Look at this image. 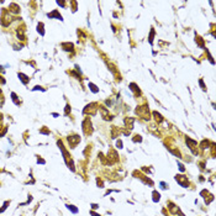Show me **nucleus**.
I'll list each match as a JSON object with an SVG mask.
<instances>
[{
	"mask_svg": "<svg viewBox=\"0 0 216 216\" xmlns=\"http://www.w3.org/2000/svg\"><path fill=\"white\" fill-rule=\"evenodd\" d=\"M98 109H99V107H98V104H96V102H91V104H89V105L85 106V109H84L83 113H84L85 115H88V114H89V115H95L96 111H98Z\"/></svg>",
	"mask_w": 216,
	"mask_h": 216,
	"instance_id": "f257e3e1",
	"label": "nucleus"
},
{
	"mask_svg": "<svg viewBox=\"0 0 216 216\" xmlns=\"http://www.w3.org/2000/svg\"><path fill=\"white\" fill-rule=\"evenodd\" d=\"M136 113L140 116H142L143 119H146V120L150 119V110H148L147 106H138L137 109H136Z\"/></svg>",
	"mask_w": 216,
	"mask_h": 216,
	"instance_id": "f03ea898",
	"label": "nucleus"
},
{
	"mask_svg": "<svg viewBox=\"0 0 216 216\" xmlns=\"http://www.w3.org/2000/svg\"><path fill=\"white\" fill-rule=\"evenodd\" d=\"M82 126H83V131H84V133L85 135H91L93 133V127H91V122H90V120L86 117L84 121H83V124H82Z\"/></svg>",
	"mask_w": 216,
	"mask_h": 216,
	"instance_id": "7ed1b4c3",
	"label": "nucleus"
},
{
	"mask_svg": "<svg viewBox=\"0 0 216 216\" xmlns=\"http://www.w3.org/2000/svg\"><path fill=\"white\" fill-rule=\"evenodd\" d=\"M175 180H177L183 188H186V186L189 185V180H188V178L184 177V175H180V174L175 175Z\"/></svg>",
	"mask_w": 216,
	"mask_h": 216,
	"instance_id": "20e7f679",
	"label": "nucleus"
},
{
	"mask_svg": "<svg viewBox=\"0 0 216 216\" xmlns=\"http://www.w3.org/2000/svg\"><path fill=\"white\" fill-rule=\"evenodd\" d=\"M68 142H69V145L72 146V147H75L79 142H80V137L78 136V135H73V136H69L68 137Z\"/></svg>",
	"mask_w": 216,
	"mask_h": 216,
	"instance_id": "39448f33",
	"label": "nucleus"
},
{
	"mask_svg": "<svg viewBox=\"0 0 216 216\" xmlns=\"http://www.w3.org/2000/svg\"><path fill=\"white\" fill-rule=\"evenodd\" d=\"M186 143L189 145L190 151H191L194 154H198V151L195 150V147H198V142H196V141H194V140H191V138H186Z\"/></svg>",
	"mask_w": 216,
	"mask_h": 216,
	"instance_id": "423d86ee",
	"label": "nucleus"
},
{
	"mask_svg": "<svg viewBox=\"0 0 216 216\" xmlns=\"http://www.w3.org/2000/svg\"><path fill=\"white\" fill-rule=\"evenodd\" d=\"M99 107H100V106H99ZM100 113H101V115H102V117H104L105 120H109V121H110V120H113V116L109 114V111H107L104 106H101V107H100Z\"/></svg>",
	"mask_w": 216,
	"mask_h": 216,
	"instance_id": "0eeeda50",
	"label": "nucleus"
},
{
	"mask_svg": "<svg viewBox=\"0 0 216 216\" xmlns=\"http://www.w3.org/2000/svg\"><path fill=\"white\" fill-rule=\"evenodd\" d=\"M107 161H109V164H113L114 162L117 161V154L115 151H111L109 154H107Z\"/></svg>",
	"mask_w": 216,
	"mask_h": 216,
	"instance_id": "6e6552de",
	"label": "nucleus"
},
{
	"mask_svg": "<svg viewBox=\"0 0 216 216\" xmlns=\"http://www.w3.org/2000/svg\"><path fill=\"white\" fill-rule=\"evenodd\" d=\"M133 122H135V119H133V117H126V119H125V125H126V127L130 129V130L133 129Z\"/></svg>",
	"mask_w": 216,
	"mask_h": 216,
	"instance_id": "1a4fd4ad",
	"label": "nucleus"
},
{
	"mask_svg": "<svg viewBox=\"0 0 216 216\" xmlns=\"http://www.w3.org/2000/svg\"><path fill=\"white\" fill-rule=\"evenodd\" d=\"M9 10H10L11 13H14V14H19V13H20V8H19V5H17V4H15V3L10 4Z\"/></svg>",
	"mask_w": 216,
	"mask_h": 216,
	"instance_id": "9d476101",
	"label": "nucleus"
},
{
	"mask_svg": "<svg viewBox=\"0 0 216 216\" xmlns=\"http://www.w3.org/2000/svg\"><path fill=\"white\" fill-rule=\"evenodd\" d=\"M48 17H50V19L56 17V19H58V20H63V19H62V15L58 13V10H53L52 13H50V14H48Z\"/></svg>",
	"mask_w": 216,
	"mask_h": 216,
	"instance_id": "9b49d317",
	"label": "nucleus"
},
{
	"mask_svg": "<svg viewBox=\"0 0 216 216\" xmlns=\"http://www.w3.org/2000/svg\"><path fill=\"white\" fill-rule=\"evenodd\" d=\"M19 78H20V80H21L24 84H27V83L30 82V78H29L27 75H25L24 73H19Z\"/></svg>",
	"mask_w": 216,
	"mask_h": 216,
	"instance_id": "f8f14e48",
	"label": "nucleus"
},
{
	"mask_svg": "<svg viewBox=\"0 0 216 216\" xmlns=\"http://www.w3.org/2000/svg\"><path fill=\"white\" fill-rule=\"evenodd\" d=\"M62 47L64 51H70L73 52V45L72 43H62Z\"/></svg>",
	"mask_w": 216,
	"mask_h": 216,
	"instance_id": "ddd939ff",
	"label": "nucleus"
},
{
	"mask_svg": "<svg viewBox=\"0 0 216 216\" xmlns=\"http://www.w3.org/2000/svg\"><path fill=\"white\" fill-rule=\"evenodd\" d=\"M168 205H169V206H168V207H169V210H170L173 214H175V212H178V211H179L178 206H175L173 202H168Z\"/></svg>",
	"mask_w": 216,
	"mask_h": 216,
	"instance_id": "4468645a",
	"label": "nucleus"
},
{
	"mask_svg": "<svg viewBox=\"0 0 216 216\" xmlns=\"http://www.w3.org/2000/svg\"><path fill=\"white\" fill-rule=\"evenodd\" d=\"M130 86H131V90H132V91H135L136 94H141L140 89L137 88V85H136L135 83H131V84H130Z\"/></svg>",
	"mask_w": 216,
	"mask_h": 216,
	"instance_id": "2eb2a0df",
	"label": "nucleus"
},
{
	"mask_svg": "<svg viewBox=\"0 0 216 216\" xmlns=\"http://www.w3.org/2000/svg\"><path fill=\"white\" fill-rule=\"evenodd\" d=\"M153 116L156 117V120H157L158 122H162V121H163V117H162V115H161V114H158L157 111H153Z\"/></svg>",
	"mask_w": 216,
	"mask_h": 216,
	"instance_id": "dca6fc26",
	"label": "nucleus"
},
{
	"mask_svg": "<svg viewBox=\"0 0 216 216\" xmlns=\"http://www.w3.org/2000/svg\"><path fill=\"white\" fill-rule=\"evenodd\" d=\"M37 31L41 33V36L45 35V31H43V24H42V22H40V24L37 25Z\"/></svg>",
	"mask_w": 216,
	"mask_h": 216,
	"instance_id": "f3484780",
	"label": "nucleus"
},
{
	"mask_svg": "<svg viewBox=\"0 0 216 216\" xmlns=\"http://www.w3.org/2000/svg\"><path fill=\"white\" fill-rule=\"evenodd\" d=\"M209 145H210V142H209L207 140H204V141L200 143V147H201L202 150H205V148H209Z\"/></svg>",
	"mask_w": 216,
	"mask_h": 216,
	"instance_id": "a211bd4d",
	"label": "nucleus"
},
{
	"mask_svg": "<svg viewBox=\"0 0 216 216\" xmlns=\"http://www.w3.org/2000/svg\"><path fill=\"white\" fill-rule=\"evenodd\" d=\"M89 86H90V90H91L93 93H98V91H99L98 86H96V85H94L93 83H89Z\"/></svg>",
	"mask_w": 216,
	"mask_h": 216,
	"instance_id": "6ab92c4d",
	"label": "nucleus"
},
{
	"mask_svg": "<svg viewBox=\"0 0 216 216\" xmlns=\"http://www.w3.org/2000/svg\"><path fill=\"white\" fill-rule=\"evenodd\" d=\"M159 199H161L159 193H158V191H153V201H156V202H157Z\"/></svg>",
	"mask_w": 216,
	"mask_h": 216,
	"instance_id": "aec40b11",
	"label": "nucleus"
},
{
	"mask_svg": "<svg viewBox=\"0 0 216 216\" xmlns=\"http://www.w3.org/2000/svg\"><path fill=\"white\" fill-rule=\"evenodd\" d=\"M17 36H19V38H20V40H22V41L25 40V36H24V31H22V30H20V29L17 30Z\"/></svg>",
	"mask_w": 216,
	"mask_h": 216,
	"instance_id": "412c9836",
	"label": "nucleus"
},
{
	"mask_svg": "<svg viewBox=\"0 0 216 216\" xmlns=\"http://www.w3.org/2000/svg\"><path fill=\"white\" fill-rule=\"evenodd\" d=\"M196 43H199V45H200V47H202V48H204V41H202V38H201L200 36H196Z\"/></svg>",
	"mask_w": 216,
	"mask_h": 216,
	"instance_id": "4be33fe9",
	"label": "nucleus"
},
{
	"mask_svg": "<svg viewBox=\"0 0 216 216\" xmlns=\"http://www.w3.org/2000/svg\"><path fill=\"white\" fill-rule=\"evenodd\" d=\"M11 96H13V100H14V102L19 105V104H20V101L17 100V96H16V94H15V93H11Z\"/></svg>",
	"mask_w": 216,
	"mask_h": 216,
	"instance_id": "5701e85b",
	"label": "nucleus"
},
{
	"mask_svg": "<svg viewBox=\"0 0 216 216\" xmlns=\"http://www.w3.org/2000/svg\"><path fill=\"white\" fill-rule=\"evenodd\" d=\"M153 36H154V30L152 29L151 30V35H150V42L152 43V41H153Z\"/></svg>",
	"mask_w": 216,
	"mask_h": 216,
	"instance_id": "b1692460",
	"label": "nucleus"
},
{
	"mask_svg": "<svg viewBox=\"0 0 216 216\" xmlns=\"http://www.w3.org/2000/svg\"><path fill=\"white\" fill-rule=\"evenodd\" d=\"M142 141V138H141V136H135V138H133V142H141Z\"/></svg>",
	"mask_w": 216,
	"mask_h": 216,
	"instance_id": "393cba45",
	"label": "nucleus"
},
{
	"mask_svg": "<svg viewBox=\"0 0 216 216\" xmlns=\"http://www.w3.org/2000/svg\"><path fill=\"white\" fill-rule=\"evenodd\" d=\"M67 207H68V209H70V210H72V211H73V212H77V211H78V210H77V209H75V207H73V205H68V206H67Z\"/></svg>",
	"mask_w": 216,
	"mask_h": 216,
	"instance_id": "a878e982",
	"label": "nucleus"
},
{
	"mask_svg": "<svg viewBox=\"0 0 216 216\" xmlns=\"http://www.w3.org/2000/svg\"><path fill=\"white\" fill-rule=\"evenodd\" d=\"M69 113H70V106L67 105V106H66V115H68Z\"/></svg>",
	"mask_w": 216,
	"mask_h": 216,
	"instance_id": "bb28decb",
	"label": "nucleus"
},
{
	"mask_svg": "<svg viewBox=\"0 0 216 216\" xmlns=\"http://www.w3.org/2000/svg\"><path fill=\"white\" fill-rule=\"evenodd\" d=\"M199 83H200V85H201V88H202L204 90H206V88H205V84H204V82H202V79H200V80H199Z\"/></svg>",
	"mask_w": 216,
	"mask_h": 216,
	"instance_id": "cd10ccee",
	"label": "nucleus"
},
{
	"mask_svg": "<svg viewBox=\"0 0 216 216\" xmlns=\"http://www.w3.org/2000/svg\"><path fill=\"white\" fill-rule=\"evenodd\" d=\"M116 146H117V148H122V142L119 140V141L116 142Z\"/></svg>",
	"mask_w": 216,
	"mask_h": 216,
	"instance_id": "c85d7f7f",
	"label": "nucleus"
},
{
	"mask_svg": "<svg viewBox=\"0 0 216 216\" xmlns=\"http://www.w3.org/2000/svg\"><path fill=\"white\" fill-rule=\"evenodd\" d=\"M40 132H41V133H50V131H47V130H45V129H43V130H41Z\"/></svg>",
	"mask_w": 216,
	"mask_h": 216,
	"instance_id": "c756f323",
	"label": "nucleus"
},
{
	"mask_svg": "<svg viewBox=\"0 0 216 216\" xmlns=\"http://www.w3.org/2000/svg\"><path fill=\"white\" fill-rule=\"evenodd\" d=\"M179 168H180L182 172H184V166H183V164H179Z\"/></svg>",
	"mask_w": 216,
	"mask_h": 216,
	"instance_id": "7c9ffc66",
	"label": "nucleus"
},
{
	"mask_svg": "<svg viewBox=\"0 0 216 216\" xmlns=\"http://www.w3.org/2000/svg\"><path fill=\"white\" fill-rule=\"evenodd\" d=\"M161 185H162V188H163V189H166V188H167V186H166V183H161Z\"/></svg>",
	"mask_w": 216,
	"mask_h": 216,
	"instance_id": "2f4dec72",
	"label": "nucleus"
},
{
	"mask_svg": "<svg viewBox=\"0 0 216 216\" xmlns=\"http://www.w3.org/2000/svg\"><path fill=\"white\" fill-rule=\"evenodd\" d=\"M0 94H1V89H0Z\"/></svg>",
	"mask_w": 216,
	"mask_h": 216,
	"instance_id": "473e14b6",
	"label": "nucleus"
}]
</instances>
